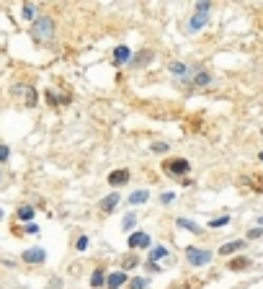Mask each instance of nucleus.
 <instances>
[{
  "label": "nucleus",
  "instance_id": "6ab92c4d",
  "mask_svg": "<svg viewBox=\"0 0 263 289\" xmlns=\"http://www.w3.org/2000/svg\"><path fill=\"white\" fill-rule=\"evenodd\" d=\"M37 3H24V8H21V13H24V18L29 21H37Z\"/></svg>",
  "mask_w": 263,
  "mask_h": 289
},
{
  "label": "nucleus",
  "instance_id": "7ed1b4c3",
  "mask_svg": "<svg viewBox=\"0 0 263 289\" xmlns=\"http://www.w3.org/2000/svg\"><path fill=\"white\" fill-rule=\"evenodd\" d=\"M163 170L170 173V176H186V173L191 170V163L184 158H173V160H165L163 163Z\"/></svg>",
  "mask_w": 263,
  "mask_h": 289
},
{
  "label": "nucleus",
  "instance_id": "4468645a",
  "mask_svg": "<svg viewBox=\"0 0 263 289\" xmlns=\"http://www.w3.org/2000/svg\"><path fill=\"white\" fill-rule=\"evenodd\" d=\"M243 248H245V240H230V243H225V246L220 248V253L222 256H232V253L243 250Z\"/></svg>",
  "mask_w": 263,
  "mask_h": 289
},
{
  "label": "nucleus",
  "instance_id": "5701e85b",
  "mask_svg": "<svg viewBox=\"0 0 263 289\" xmlns=\"http://www.w3.org/2000/svg\"><path fill=\"white\" fill-rule=\"evenodd\" d=\"M248 266H250L248 258H232V261H230V269H232V271H243V269H248Z\"/></svg>",
  "mask_w": 263,
  "mask_h": 289
},
{
  "label": "nucleus",
  "instance_id": "c756f323",
  "mask_svg": "<svg viewBox=\"0 0 263 289\" xmlns=\"http://www.w3.org/2000/svg\"><path fill=\"white\" fill-rule=\"evenodd\" d=\"M261 235H263V227H253V230L248 233V240H256V238H261Z\"/></svg>",
  "mask_w": 263,
  "mask_h": 289
},
{
  "label": "nucleus",
  "instance_id": "c85d7f7f",
  "mask_svg": "<svg viewBox=\"0 0 263 289\" xmlns=\"http://www.w3.org/2000/svg\"><path fill=\"white\" fill-rule=\"evenodd\" d=\"M152 153H168V142H155L152 145Z\"/></svg>",
  "mask_w": 263,
  "mask_h": 289
},
{
  "label": "nucleus",
  "instance_id": "7c9ffc66",
  "mask_svg": "<svg viewBox=\"0 0 263 289\" xmlns=\"http://www.w3.org/2000/svg\"><path fill=\"white\" fill-rule=\"evenodd\" d=\"M8 155H10L8 145H0V163H5V160H8Z\"/></svg>",
  "mask_w": 263,
  "mask_h": 289
},
{
  "label": "nucleus",
  "instance_id": "39448f33",
  "mask_svg": "<svg viewBox=\"0 0 263 289\" xmlns=\"http://www.w3.org/2000/svg\"><path fill=\"white\" fill-rule=\"evenodd\" d=\"M127 284H129V276H127V271H121V269L106 276V287L109 289H121V287H127Z\"/></svg>",
  "mask_w": 263,
  "mask_h": 289
},
{
  "label": "nucleus",
  "instance_id": "cd10ccee",
  "mask_svg": "<svg viewBox=\"0 0 263 289\" xmlns=\"http://www.w3.org/2000/svg\"><path fill=\"white\" fill-rule=\"evenodd\" d=\"M75 248H77V250H85V248H88V238L80 235V238L75 240Z\"/></svg>",
  "mask_w": 263,
  "mask_h": 289
},
{
  "label": "nucleus",
  "instance_id": "ddd939ff",
  "mask_svg": "<svg viewBox=\"0 0 263 289\" xmlns=\"http://www.w3.org/2000/svg\"><path fill=\"white\" fill-rule=\"evenodd\" d=\"M147 199H150V191H147V189H140V191L129 194L127 204H132V206H140V204H147Z\"/></svg>",
  "mask_w": 263,
  "mask_h": 289
},
{
  "label": "nucleus",
  "instance_id": "bb28decb",
  "mask_svg": "<svg viewBox=\"0 0 263 289\" xmlns=\"http://www.w3.org/2000/svg\"><path fill=\"white\" fill-rule=\"evenodd\" d=\"M209 10H212L209 0H201V3H196V13H209Z\"/></svg>",
  "mask_w": 263,
  "mask_h": 289
},
{
  "label": "nucleus",
  "instance_id": "f257e3e1",
  "mask_svg": "<svg viewBox=\"0 0 263 289\" xmlns=\"http://www.w3.org/2000/svg\"><path fill=\"white\" fill-rule=\"evenodd\" d=\"M54 31H57V26H54V18L52 16H37V21H34V24H31V39L34 41H44V44H47V41H52L54 39Z\"/></svg>",
  "mask_w": 263,
  "mask_h": 289
},
{
  "label": "nucleus",
  "instance_id": "aec40b11",
  "mask_svg": "<svg viewBox=\"0 0 263 289\" xmlns=\"http://www.w3.org/2000/svg\"><path fill=\"white\" fill-rule=\"evenodd\" d=\"M165 256H168V248H165V246H157V248L150 250V263H155V261H160V258H165Z\"/></svg>",
  "mask_w": 263,
  "mask_h": 289
},
{
  "label": "nucleus",
  "instance_id": "9b49d317",
  "mask_svg": "<svg viewBox=\"0 0 263 289\" xmlns=\"http://www.w3.org/2000/svg\"><path fill=\"white\" fill-rule=\"evenodd\" d=\"M207 21H209V13H196V10H193V16H191V21H188V31L204 29V26H207Z\"/></svg>",
  "mask_w": 263,
  "mask_h": 289
},
{
  "label": "nucleus",
  "instance_id": "20e7f679",
  "mask_svg": "<svg viewBox=\"0 0 263 289\" xmlns=\"http://www.w3.org/2000/svg\"><path fill=\"white\" fill-rule=\"evenodd\" d=\"M10 93H13V96H24L26 106H37V101H39V93L31 85H13V88H10Z\"/></svg>",
  "mask_w": 263,
  "mask_h": 289
},
{
  "label": "nucleus",
  "instance_id": "412c9836",
  "mask_svg": "<svg viewBox=\"0 0 263 289\" xmlns=\"http://www.w3.org/2000/svg\"><path fill=\"white\" fill-rule=\"evenodd\" d=\"M137 263H140V261H137L134 253H127V256H124V261H121V271H129V269H134Z\"/></svg>",
  "mask_w": 263,
  "mask_h": 289
},
{
  "label": "nucleus",
  "instance_id": "473e14b6",
  "mask_svg": "<svg viewBox=\"0 0 263 289\" xmlns=\"http://www.w3.org/2000/svg\"><path fill=\"white\" fill-rule=\"evenodd\" d=\"M173 199H176V194H170V191H168V194H163V196H160V202H163V204L173 202Z\"/></svg>",
  "mask_w": 263,
  "mask_h": 289
},
{
  "label": "nucleus",
  "instance_id": "2eb2a0df",
  "mask_svg": "<svg viewBox=\"0 0 263 289\" xmlns=\"http://www.w3.org/2000/svg\"><path fill=\"white\" fill-rule=\"evenodd\" d=\"M168 70L173 73V75H178L181 80H184V83H186L188 75H191V70H188V67H186L184 62H170V65H168Z\"/></svg>",
  "mask_w": 263,
  "mask_h": 289
},
{
  "label": "nucleus",
  "instance_id": "393cba45",
  "mask_svg": "<svg viewBox=\"0 0 263 289\" xmlns=\"http://www.w3.org/2000/svg\"><path fill=\"white\" fill-rule=\"evenodd\" d=\"M134 225H137V217H134V214H127V217L121 219V227L127 230V233H132V230H134Z\"/></svg>",
  "mask_w": 263,
  "mask_h": 289
},
{
  "label": "nucleus",
  "instance_id": "1a4fd4ad",
  "mask_svg": "<svg viewBox=\"0 0 263 289\" xmlns=\"http://www.w3.org/2000/svg\"><path fill=\"white\" fill-rule=\"evenodd\" d=\"M132 60V49L127 47V44H119L116 49H113V62L116 65H129Z\"/></svg>",
  "mask_w": 263,
  "mask_h": 289
},
{
  "label": "nucleus",
  "instance_id": "c9c22d12",
  "mask_svg": "<svg viewBox=\"0 0 263 289\" xmlns=\"http://www.w3.org/2000/svg\"><path fill=\"white\" fill-rule=\"evenodd\" d=\"M261 132H263V129H261Z\"/></svg>",
  "mask_w": 263,
  "mask_h": 289
},
{
  "label": "nucleus",
  "instance_id": "f704fd0d",
  "mask_svg": "<svg viewBox=\"0 0 263 289\" xmlns=\"http://www.w3.org/2000/svg\"><path fill=\"white\" fill-rule=\"evenodd\" d=\"M0 217H3V209H0Z\"/></svg>",
  "mask_w": 263,
  "mask_h": 289
},
{
  "label": "nucleus",
  "instance_id": "4be33fe9",
  "mask_svg": "<svg viewBox=\"0 0 263 289\" xmlns=\"http://www.w3.org/2000/svg\"><path fill=\"white\" fill-rule=\"evenodd\" d=\"M31 217H34V206H29V204L18 206V219H24V222H31Z\"/></svg>",
  "mask_w": 263,
  "mask_h": 289
},
{
  "label": "nucleus",
  "instance_id": "9d476101",
  "mask_svg": "<svg viewBox=\"0 0 263 289\" xmlns=\"http://www.w3.org/2000/svg\"><path fill=\"white\" fill-rule=\"evenodd\" d=\"M152 57H155V52H152V49H142L140 54L134 57V60H129V67H145V65H150V62H152Z\"/></svg>",
  "mask_w": 263,
  "mask_h": 289
},
{
  "label": "nucleus",
  "instance_id": "b1692460",
  "mask_svg": "<svg viewBox=\"0 0 263 289\" xmlns=\"http://www.w3.org/2000/svg\"><path fill=\"white\" fill-rule=\"evenodd\" d=\"M147 284L150 282H147L145 276H134V279H129V289H145Z\"/></svg>",
  "mask_w": 263,
  "mask_h": 289
},
{
  "label": "nucleus",
  "instance_id": "f8f14e48",
  "mask_svg": "<svg viewBox=\"0 0 263 289\" xmlns=\"http://www.w3.org/2000/svg\"><path fill=\"white\" fill-rule=\"evenodd\" d=\"M119 202H121V196L113 191V194H109V196H104V199H101V209H104V212H113Z\"/></svg>",
  "mask_w": 263,
  "mask_h": 289
},
{
  "label": "nucleus",
  "instance_id": "2f4dec72",
  "mask_svg": "<svg viewBox=\"0 0 263 289\" xmlns=\"http://www.w3.org/2000/svg\"><path fill=\"white\" fill-rule=\"evenodd\" d=\"M24 230H26V233H29V235H37V233H39V225H34V222H29V225H26Z\"/></svg>",
  "mask_w": 263,
  "mask_h": 289
},
{
  "label": "nucleus",
  "instance_id": "dca6fc26",
  "mask_svg": "<svg viewBox=\"0 0 263 289\" xmlns=\"http://www.w3.org/2000/svg\"><path fill=\"white\" fill-rule=\"evenodd\" d=\"M196 88H207L209 83H212V75L207 73V70H196V75H193V80H191Z\"/></svg>",
  "mask_w": 263,
  "mask_h": 289
},
{
  "label": "nucleus",
  "instance_id": "f3484780",
  "mask_svg": "<svg viewBox=\"0 0 263 289\" xmlns=\"http://www.w3.org/2000/svg\"><path fill=\"white\" fill-rule=\"evenodd\" d=\"M106 276H109V274H106V271H104V269H101V266H98V269L93 271V276H90V287L101 289V287L106 284Z\"/></svg>",
  "mask_w": 263,
  "mask_h": 289
},
{
  "label": "nucleus",
  "instance_id": "f03ea898",
  "mask_svg": "<svg viewBox=\"0 0 263 289\" xmlns=\"http://www.w3.org/2000/svg\"><path fill=\"white\" fill-rule=\"evenodd\" d=\"M186 261H188V266H207L212 261V253L204 250V248H196V246H188L186 248Z\"/></svg>",
  "mask_w": 263,
  "mask_h": 289
},
{
  "label": "nucleus",
  "instance_id": "423d86ee",
  "mask_svg": "<svg viewBox=\"0 0 263 289\" xmlns=\"http://www.w3.org/2000/svg\"><path fill=\"white\" fill-rule=\"evenodd\" d=\"M109 186H113V189H119V186H124V183L129 181V170L127 168H119V170H111L109 173Z\"/></svg>",
  "mask_w": 263,
  "mask_h": 289
},
{
  "label": "nucleus",
  "instance_id": "0eeeda50",
  "mask_svg": "<svg viewBox=\"0 0 263 289\" xmlns=\"http://www.w3.org/2000/svg\"><path fill=\"white\" fill-rule=\"evenodd\" d=\"M127 246L132 250H140V248H150V235L147 233H132L129 240H127Z\"/></svg>",
  "mask_w": 263,
  "mask_h": 289
},
{
  "label": "nucleus",
  "instance_id": "a211bd4d",
  "mask_svg": "<svg viewBox=\"0 0 263 289\" xmlns=\"http://www.w3.org/2000/svg\"><path fill=\"white\" fill-rule=\"evenodd\" d=\"M176 225H178V227H184V230H188V233H193V235H201V227H199L196 222H191V219H186V217H181Z\"/></svg>",
  "mask_w": 263,
  "mask_h": 289
},
{
  "label": "nucleus",
  "instance_id": "6e6552de",
  "mask_svg": "<svg viewBox=\"0 0 263 289\" xmlns=\"http://www.w3.org/2000/svg\"><path fill=\"white\" fill-rule=\"evenodd\" d=\"M21 258H24L26 263H44L47 261V253H44L41 248H29V250H24Z\"/></svg>",
  "mask_w": 263,
  "mask_h": 289
},
{
  "label": "nucleus",
  "instance_id": "72a5a7b5",
  "mask_svg": "<svg viewBox=\"0 0 263 289\" xmlns=\"http://www.w3.org/2000/svg\"><path fill=\"white\" fill-rule=\"evenodd\" d=\"M258 158H261V160H263V150H261V153H258Z\"/></svg>",
  "mask_w": 263,
  "mask_h": 289
},
{
  "label": "nucleus",
  "instance_id": "a878e982",
  "mask_svg": "<svg viewBox=\"0 0 263 289\" xmlns=\"http://www.w3.org/2000/svg\"><path fill=\"white\" fill-rule=\"evenodd\" d=\"M225 225H230V217H217V219H212V222H209V227L212 230H220V227H225Z\"/></svg>",
  "mask_w": 263,
  "mask_h": 289
}]
</instances>
